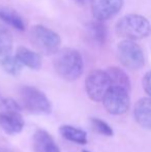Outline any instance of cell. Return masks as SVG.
<instances>
[{"mask_svg":"<svg viewBox=\"0 0 151 152\" xmlns=\"http://www.w3.org/2000/svg\"><path fill=\"white\" fill-rule=\"evenodd\" d=\"M133 116L141 127L151 130V98L144 97L137 102Z\"/></svg>","mask_w":151,"mask_h":152,"instance_id":"cell-10","label":"cell"},{"mask_svg":"<svg viewBox=\"0 0 151 152\" xmlns=\"http://www.w3.org/2000/svg\"><path fill=\"white\" fill-rule=\"evenodd\" d=\"M0 128L8 134H19L24 128V120L21 113L0 112Z\"/></svg>","mask_w":151,"mask_h":152,"instance_id":"cell-9","label":"cell"},{"mask_svg":"<svg viewBox=\"0 0 151 152\" xmlns=\"http://www.w3.org/2000/svg\"><path fill=\"white\" fill-rule=\"evenodd\" d=\"M0 152H12L10 150H8V149L4 148V147H0Z\"/></svg>","mask_w":151,"mask_h":152,"instance_id":"cell-23","label":"cell"},{"mask_svg":"<svg viewBox=\"0 0 151 152\" xmlns=\"http://www.w3.org/2000/svg\"><path fill=\"white\" fill-rule=\"evenodd\" d=\"M83 152H91V151H88V150H85V149H84V150H83Z\"/></svg>","mask_w":151,"mask_h":152,"instance_id":"cell-24","label":"cell"},{"mask_svg":"<svg viewBox=\"0 0 151 152\" xmlns=\"http://www.w3.org/2000/svg\"><path fill=\"white\" fill-rule=\"evenodd\" d=\"M31 44L44 55H53L59 52L61 37L52 29L42 25H35L30 30Z\"/></svg>","mask_w":151,"mask_h":152,"instance_id":"cell-3","label":"cell"},{"mask_svg":"<svg viewBox=\"0 0 151 152\" xmlns=\"http://www.w3.org/2000/svg\"><path fill=\"white\" fill-rule=\"evenodd\" d=\"M143 88L151 98V70L146 72L143 78Z\"/></svg>","mask_w":151,"mask_h":152,"instance_id":"cell-21","label":"cell"},{"mask_svg":"<svg viewBox=\"0 0 151 152\" xmlns=\"http://www.w3.org/2000/svg\"><path fill=\"white\" fill-rule=\"evenodd\" d=\"M105 109L112 115H122L127 112L131 104L128 91L111 87L103 99Z\"/></svg>","mask_w":151,"mask_h":152,"instance_id":"cell-7","label":"cell"},{"mask_svg":"<svg viewBox=\"0 0 151 152\" xmlns=\"http://www.w3.org/2000/svg\"><path fill=\"white\" fill-rule=\"evenodd\" d=\"M110 88L111 84L106 70H93L85 80V90L88 97L93 102H103Z\"/></svg>","mask_w":151,"mask_h":152,"instance_id":"cell-6","label":"cell"},{"mask_svg":"<svg viewBox=\"0 0 151 152\" xmlns=\"http://www.w3.org/2000/svg\"><path fill=\"white\" fill-rule=\"evenodd\" d=\"M33 149L35 152H60L54 139L44 129L35 132L33 136Z\"/></svg>","mask_w":151,"mask_h":152,"instance_id":"cell-11","label":"cell"},{"mask_svg":"<svg viewBox=\"0 0 151 152\" xmlns=\"http://www.w3.org/2000/svg\"><path fill=\"white\" fill-rule=\"evenodd\" d=\"M1 106L5 112L21 113V111H22V107L12 98H3V99H1Z\"/></svg>","mask_w":151,"mask_h":152,"instance_id":"cell-20","label":"cell"},{"mask_svg":"<svg viewBox=\"0 0 151 152\" xmlns=\"http://www.w3.org/2000/svg\"><path fill=\"white\" fill-rule=\"evenodd\" d=\"M1 66L4 69V72L12 75V76H18L23 68V65L18 61V59L15 56L10 57V58L4 62Z\"/></svg>","mask_w":151,"mask_h":152,"instance_id":"cell-18","label":"cell"},{"mask_svg":"<svg viewBox=\"0 0 151 152\" xmlns=\"http://www.w3.org/2000/svg\"><path fill=\"white\" fill-rule=\"evenodd\" d=\"M59 132L61 136L67 141L80 145H84L87 143V132L81 128L71 125H62L59 128Z\"/></svg>","mask_w":151,"mask_h":152,"instance_id":"cell-16","label":"cell"},{"mask_svg":"<svg viewBox=\"0 0 151 152\" xmlns=\"http://www.w3.org/2000/svg\"><path fill=\"white\" fill-rule=\"evenodd\" d=\"M15 57L23 66H27L31 69H39L42 66V56L39 53L34 52L26 47H19Z\"/></svg>","mask_w":151,"mask_h":152,"instance_id":"cell-12","label":"cell"},{"mask_svg":"<svg viewBox=\"0 0 151 152\" xmlns=\"http://www.w3.org/2000/svg\"><path fill=\"white\" fill-rule=\"evenodd\" d=\"M54 68L58 76L63 80L69 82L78 80L84 70L82 55L75 49H63L55 56Z\"/></svg>","mask_w":151,"mask_h":152,"instance_id":"cell-1","label":"cell"},{"mask_svg":"<svg viewBox=\"0 0 151 152\" xmlns=\"http://www.w3.org/2000/svg\"><path fill=\"white\" fill-rule=\"evenodd\" d=\"M116 31L119 36L126 40L143 39L151 34L150 22L141 15L129 14L122 17L116 24Z\"/></svg>","mask_w":151,"mask_h":152,"instance_id":"cell-2","label":"cell"},{"mask_svg":"<svg viewBox=\"0 0 151 152\" xmlns=\"http://www.w3.org/2000/svg\"><path fill=\"white\" fill-rule=\"evenodd\" d=\"M20 95L24 108L32 114H49L52 110L51 102L46 94L35 87L23 86L20 90Z\"/></svg>","mask_w":151,"mask_h":152,"instance_id":"cell-4","label":"cell"},{"mask_svg":"<svg viewBox=\"0 0 151 152\" xmlns=\"http://www.w3.org/2000/svg\"><path fill=\"white\" fill-rule=\"evenodd\" d=\"M91 124H92L93 129L98 132V134H103V136H107V137L113 136V129H112V127L107 122L101 120V119L92 118L91 119Z\"/></svg>","mask_w":151,"mask_h":152,"instance_id":"cell-19","label":"cell"},{"mask_svg":"<svg viewBox=\"0 0 151 152\" xmlns=\"http://www.w3.org/2000/svg\"><path fill=\"white\" fill-rule=\"evenodd\" d=\"M0 20L19 31H23L26 28L25 21L23 20V18L12 8L1 6L0 7Z\"/></svg>","mask_w":151,"mask_h":152,"instance_id":"cell-15","label":"cell"},{"mask_svg":"<svg viewBox=\"0 0 151 152\" xmlns=\"http://www.w3.org/2000/svg\"><path fill=\"white\" fill-rule=\"evenodd\" d=\"M74 1H75L77 4H79V5H86V4H88V3H91L93 0H74Z\"/></svg>","mask_w":151,"mask_h":152,"instance_id":"cell-22","label":"cell"},{"mask_svg":"<svg viewBox=\"0 0 151 152\" xmlns=\"http://www.w3.org/2000/svg\"><path fill=\"white\" fill-rule=\"evenodd\" d=\"M106 72L109 77L111 87L124 89V90L129 92L131 90V80L124 70L116 67V66H111L106 70Z\"/></svg>","mask_w":151,"mask_h":152,"instance_id":"cell-13","label":"cell"},{"mask_svg":"<svg viewBox=\"0 0 151 152\" xmlns=\"http://www.w3.org/2000/svg\"><path fill=\"white\" fill-rule=\"evenodd\" d=\"M117 56L123 66L131 70L140 69L145 63L143 50L133 40L123 39L119 42L117 46Z\"/></svg>","mask_w":151,"mask_h":152,"instance_id":"cell-5","label":"cell"},{"mask_svg":"<svg viewBox=\"0 0 151 152\" xmlns=\"http://www.w3.org/2000/svg\"><path fill=\"white\" fill-rule=\"evenodd\" d=\"M88 31L92 38L99 45H104L108 37V29L104 22L98 20H93L88 26Z\"/></svg>","mask_w":151,"mask_h":152,"instance_id":"cell-17","label":"cell"},{"mask_svg":"<svg viewBox=\"0 0 151 152\" xmlns=\"http://www.w3.org/2000/svg\"><path fill=\"white\" fill-rule=\"evenodd\" d=\"M123 6V0H93L91 10L95 20L107 21L116 16Z\"/></svg>","mask_w":151,"mask_h":152,"instance_id":"cell-8","label":"cell"},{"mask_svg":"<svg viewBox=\"0 0 151 152\" xmlns=\"http://www.w3.org/2000/svg\"><path fill=\"white\" fill-rule=\"evenodd\" d=\"M12 36L6 27L0 25V65L12 56Z\"/></svg>","mask_w":151,"mask_h":152,"instance_id":"cell-14","label":"cell"}]
</instances>
